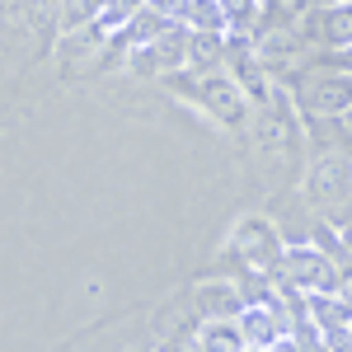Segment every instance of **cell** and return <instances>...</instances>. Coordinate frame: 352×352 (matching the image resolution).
<instances>
[{
    "instance_id": "cell-3",
    "label": "cell",
    "mask_w": 352,
    "mask_h": 352,
    "mask_svg": "<svg viewBox=\"0 0 352 352\" xmlns=\"http://www.w3.org/2000/svg\"><path fill=\"white\" fill-rule=\"evenodd\" d=\"M277 282L296 287L300 296H320V292H338V263L329 258L324 249L315 244H287L277 268H272Z\"/></svg>"
},
{
    "instance_id": "cell-23",
    "label": "cell",
    "mask_w": 352,
    "mask_h": 352,
    "mask_svg": "<svg viewBox=\"0 0 352 352\" xmlns=\"http://www.w3.org/2000/svg\"><path fill=\"white\" fill-rule=\"evenodd\" d=\"M164 352H202V343H197V329H188V333H179V338H174V343H169Z\"/></svg>"
},
{
    "instance_id": "cell-10",
    "label": "cell",
    "mask_w": 352,
    "mask_h": 352,
    "mask_svg": "<svg viewBox=\"0 0 352 352\" xmlns=\"http://www.w3.org/2000/svg\"><path fill=\"white\" fill-rule=\"evenodd\" d=\"M240 333H244V348H272L277 338H287L282 320L272 315L268 305H244V315H240Z\"/></svg>"
},
{
    "instance_id": "cell-19",
    "label": "cell",
    "mask_w": 352,
    "mask_h": 352,
    "mask_svg": "<svg viewBox=\"0 0 352 352\" xmlns=\"http://www.w3.org/2000/svg\"><path fill=\"white\" fill-rule=\"evenodd\" d=\"M146 5L160 14L164 24H184V19H188V5H192V0H146Z\"/></svg>"
},
{
    "instance_id": "cell-17",
    "label": "cell",
    "mask_w": 352,
    "mask_h": 352,
    "mask_svg": "<svg viewBox=\"0 0 352 352\" xmlns=\"http://www.w3.org/2000/svg\"><path fill=\"white\" fill-rule=\"evenodd\" d=\"M141 10H146V0H104V10H99V28H104V33H122Z\"/></svg>"
},
{
    "instance_id": "cell-4",
    "label": "cell",
    "mask_w": 352,
    "mask_h": 352,
    "mask_svg": "<svg viewBox=\"0 0 352 352\" xmlns=\"http://www.w3.org/2000/svg\"><path fill=\"white\" fill-rule=\"evenodd\" d=\"M188 43H192L188 24H169L155 43L136 47V52L127 56V66H132L136 76H174L179 66H188Z\"/></svg>"
},
{
    "instance_id": "cell-22",
    "label": "cell",
    "mask_w": 352,
    "mask_h": 352,
    "mask_svg": "<svg viewBox=\"0 0 352 352\" xmlns=\"http://www.w3.org/2000/svg\"><path fill=\"white\" fill-rule=\"evenodd\" d=\"M329 226L343 235V244H348V254H352V202H348V207H343V212H338L333 221H329Z\"/></svg>"
},
{
    "instance_id": "cell-6",
    "label": "cell",
    "mask_w": 352,
    "mask_h": 352,
    "mask_svg": "<svg viewBox=\"0 0 352 352\" xmlns=\"http://www.w3.org/2000/svg\"><path fill=\"white\" fill-rule=\"evenodd\" d=\"M188 94L212 113L217 122H226V127H240L244 118H249V94H244L240 80H230V76H197V80L188 85Z\"/></svg>"
},
{
    "instance_id": "cell-24",
    "label": "cell",
    "mask_w": 352,
    "mask_h": 352,
    "mask_svg": "<svg viewBox=\"0 0 352 352\" xmlns=\"http://www.w3.org/2000/svg\"><path fill=\"white\" fill-rule=\"evenodd\" d=\"M263 352H300V348H296V338L287 333V338H277V343H272V348H263Z\"/></svg>"
},
{
    "instance_id": "cell-14",
    "label": "cell",
    "mask_w": 352,
    "mask_h": 352,
    "mask_svg": "<svg viewBox=\"0 0 352 352\" xmlns=\"http://www.w3.org/2000/svg\"><path fill=\"white\" fill-rule=\"evenodd\" d=\"M221 10H226V24L230 33H240V38H254L258 24H263V0H221Z\"/></svg>"
},
{
    "instance_id": "cell-27",
    "label": "cell",
    "mask_w": 352,
    "mask_h": 352,
    "mask_svg": "<svg viewBox=\"0 0 352 352\" xmlns=\"http://www.w3.org/2000/svg\"><path fill=\"white\" fill-rule=\"evenodd\" d=\"M320 5H343V0H320Z\"/></svg>"
},
{
    "instance_id": "cell-7",
    "label": "cell",
    "mask_w": 352,
    "mask_h": 352,
    "mask_svg": "<svg viewBox=\"0 0 352 352\" xmlns=\"http://www.w3.org/2000/svg\"><path fill=\"white\" fill-rule=\"evenodd\" d=\"M282 249H287V240L277 235L272 221H263V217L240 221V230H235V254H240L244 268L272 272V268H277V258H282Z\"/></svg>"
},
{
    "instance_id": "cell-26",
    "label": "cell",
    "mask_w": 352,
    "mask_h": 352,
    "mask_svg": "<svg viewBox=\"0 0 352 352\" xmlns=\"http://www.w3.org/2000/svg\"><path fill=\"white\" fill-rule=\"evenodd\" d=\"M277 5H282V0H263V10H277Z\"/></svg>"
},
{
    "instance_id": "cell-12",
    "label": "cell",
    "mask_w": 352,
    "mask_h": 352,
    "mask_svg": "<svg viewBox=\"0 0 352 352\" xmlns=\"http://www.w3.org/2000/svg\"><path fill=\"white\" fill-rule=\"evenodd\" d=\"M305 315L315 320L320 333H333V329H348L352 324V310L333 292H320V296H305Z\"/></svg>"
},
{
    "instance_id": "cell-15",
    "label": "cell",
    "mask_w": 352,
    "mask_h": 352,
    "mask_svg": "<svg viewBox=\"0 0 352 352\" xmlns=\"http://www.w3.org/2000/svg\"><path fill=\"white\" fill-rule=\"evenodd\" d=\"M164 28H169V24H164V19L155 14V10H151V5H146V10H141V14H136L132 24H127L122 33H118V38L127 43V52H136V47H146V43H155V38H160Z\"/></svg>"
},
{
    "instance_id": "cell-5",
    "label": "cell",
    "mask_w": 352,
    "mask_h": 352,
    "mask_svg": "<svg viewBox=\"0 0 352 352\" xmlns=\"http://www.w3.org/2000/svg\"><path fill=\"white\" fill-rule=\"evenodd\" d=\"M300 38L310 47L348 52L352 47V0H343V5H310L300 14Z\"/></svg>"
},
{
    "instance_id": "cell-28",
    "label": "cell",
    "mask_w": 352,
    "mask_h": 352,
    "mask_svg": "<svg viewBox=\"0 0 352 352\" xmlns=\"http://www.w3.org/2000/svg\"><path fill=\"white\" fill-rule=\"evenodd\" d=\"M320 352H324V348H320Z\"/></svg>"
},
{
    "instance_id": "cell-21",
    "label": "cell",
    "mask_w": 352,
    "mask_h": 352,
    "mask_svg": "<svg viewBox=\"0 0 352 352\" xmlns=\"http://www.w3.org/2000/svg\"><path fill=\"white\" fill-rule=\"evenodd\" d=\"M333 296L352 310V258H348V263H338V292H333Z\"/></svg>"
},
{
    "instance_id": "cell-2",
    "label": "cell",
    "mask_w": 352,
    "mask_h": 352,
    "mask_svg": "<svg viewBox=\"0 0 352 352\" xmlns=\"http://www.w3.org/2000/svg\"><path fill=\"white\" fill-rule=\"evenodd\" d=\"M310 202L320 207V221H333L352 202V155L320 146L310 164Z\"/></svg>"
},
{
    "instance_id": "cell-25",
    "label": "cell",
    "mask_w": 352,
    "mask_h": 352,
    "mask_svg": "<svg viewBox=\"0 0 352 352\" xmlns=\"http://www.w3.org/2000/svg\"><path fill=\"white\" fill-rule=\"evenodd\" d=\"M292 5H296V10H310V5H315V0H292Z\"/></svg>"
},
{
    "instance_id": "cell-8",
    "label": "cell",
    "mask_w": 352,
    "mask_h": 352,
    "mask_svg": "<svg viewBox=\"0 0 352 352\" xmlns=\"http://www.w3.org/2000/svg\"><path fill=\"white\" fill-rule=\"evenodd\" d=\"M192 305H197V320H240L244 315L240 282H230V277H207V282H197Z\"/></svg>"
},
{
    "instance_id": "cell-11",
    "label": "cell",
    "mask_w": 352,
    "mask_h": 352,
    "mask_svg": "<svg viewBox=\"0 0 352 352\" xmlns=\"http://www.w3.org/2000/svg\"><path fill=\"white\" fill-rule=\"evenodd\" d=\"M188 66L197 76H226V33H192Z\"/></svg>"
},
{
    "instance_id": "cell-9",
    "label": "cell",
    "mask_w": 352,
    "mask_h": 352,
    "mask_svg": "<svg viewBox=\"0 0 352 352\" xmlns=\"http://www.w3.org/2000/svg\"><path fill=\"white\" fill-rule=\"evenodd\" d=\"M254 52H258L263 71H282V66H292L305 52V38H300V28H272V33H263L254 43Z\"/></svg>"
},
{
    "instance_id": "cell-16",
    "label": "cell",
    "mask_w": 352,
    "mask_h": 352,
    "mask_svg": "<svg viewBox=\"0 0 352 352\" xmlns=\"http://www.w3.org/2000/svg\"><path fill=\"white\" fill-rule=\"evenodd\" d=\"M184 24H188L192 33H230L221 0H192V5H188V19H184Z\"/></svg>"
},
{
    "instance_id": "cell-18",
    "label": "cell",
    "mask_w": 352,
    "mask_h": 352,
    "mask_svg": "<svg viewBox=\"0 0 352 352\" xmlns=\"http://www.w3.org/2000/svg\"><path fill=\"white\" fill-rule=\"evenodd\" d=\"M99 10H104V0H61V28L76 33V28L99 24Z\"/></svg>"
},
{
    "instance_id": "cell-1",
    "label": "cell",
    "mask_w": 352,
    "mask_h": 352,
    "mask_svg": "<svg viewBox=\"0 0 352 352\" xmlns=\"http://www.w3.org/2000/svg\"><path fill=\"white\" fill-rule=\"evenodd\" d=\"M296 104L310 118H348L352 113V71H343L338 61H315L305 66L296 80Z\"/></svg>"
},
{
    "instance_id": "cell-13",
    "label": "cell",
    "mask_w": 352,
    "mask_h": 352,
    "mask_svg": "<svg viewBox=\"0 0 352 352\" xmlns=\"http://www.w3.org/2000/svg\"><path fill=\"white\" fill-rule=\"evenodd\" d=\"M197 343H202V352H244L240 320H202L197 324Z\"/></svg>"
},
{
    "instance_id": "cell-20",
    "label": "cell",
    "mask_w": 352,
    "mask_h": 352,
    "mask_svg": "<svg viewBox=\"0 0 352 352\" xmlns=\"http://www.w3.org/2000/svg\"><path fill=\"white\" fill-rule=\"evenodd\" d=\"M324 352H352V324H348V329H333V333H324Z\"/></svg>"
}]
</instances>
